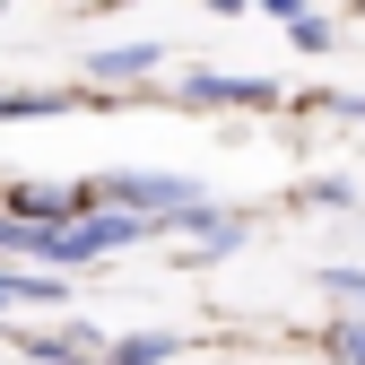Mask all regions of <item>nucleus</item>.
<instances>
[{
    "label": "nucleus",
    "mask_w": 365,
    "mask_h": 365,
    "mask_svg": "<svg viewBox=\"0 0 365 365\" xmlns=\"http://www.w3.org/2000/svg\"><path fill=\"white\" fill-rule=\"evenodd\" d=\"M96 200H113V209H140L148 226H165V217H182V209H192L200 192H192L182 174H105V182H96Z\"/></svg>",
    "instance_id": "1"
},
{
    "label": "nucleus",
    "mask_w": 365,
    "mask_h": 365,
    "mask_svg": "<svg viewBox=\"0 0 365 365\" xmlns=\"http://www.w3.org/2000/svg\"><path fill=\"white\" fill-rule=\"evenodd\" d=\"M279 78H235V70H192L182 78V105H269Z\"/></svg>",
    "instance_id": "2"
},
{
    "label": "nucleus",
    "mask_w": 365,
    "mask_h": 365,
    "mask_svg": "<svg viewBox=\"0 0 365 365\" xmlns=\"http://www.w3.org/2000/svg\"><path fill=\"white\" fill-rule=\"evenodd\" d=\"M61 296H70L61 269H0V313L9 304H61Z\"/></svg>",
    "instance_id": "3"
},
{
    "label": "nucleus",
    "mask_w": 365,
    "mask_h": 365,
    "mask_svg": "<svg viewBox=\"0 0 365 365\" xmlns=\"http://www.w3.org/2000/svg\"><path fill=\"white\" fill-rule=\"evenodd\" d=\"M165 356H182V339H174V331H130V339H105V356H96V365H165Z\"/></svg>",
    "instance_id": "4"
},
{
    "label": "nucleus",
    "mask_w": 365,
    "mask_h": 365,
    "mask_svg": "<svg viewBox=\"0 0 365 365\" xmlns=\"http://www.w3.org/2000/svg\"><path fill=\"white\" fill-rule=\"evenodd\" d=\"M87 70H96V78H148L157 70V43H113V53H96Z\"/></svg>",
    "instance_id": "5"
},
{
    "label": "nucleus",
    "mask_w": 365,
    "mask_h": 365,
    "mask_svg": "<svg viewBox=\"0 0 365 365\" xmlns=\"http://www.w3.org/2000/svg\"><path fill=\"white\" fill-rule=\"evenodd\" d=\"M61 105H70L61 87H26V96L9 87V96H0V122H26V113H61Z\"/></svg>",
    "instance_id": "6"
},
{
    "label": "nucleus",
    "mask_w": 365,
    "mask_h": 365,
    "mask_svg": "<svg viewBox=\"0 0 365 365\" xmlns=\"http://www.w3.org/2000/svg\"><path fill=\"white\" fill-rule=\"evenodd\" d=\"M322 287H331L339 304H356V313H365V269H322Z\"/></svg>",
    "instance_id": "7"
},
{
    "label": "nucleus",
    "mask_w": 365,
    "mask_h": 365,
    "mask_svg": "<svg viewBox=\"0 0 365 365\" xmlns=\"http://www.w3.org/2000/svg\"><path fill=\"white\" fill-rule=\"evenodd\" d=\"M287 26H296V43H304V53H331V26L313 18V9H304V18H287Z\"/></svg>",
    "instance_id": "8"
},
{
    "label": "nucleus",
    "mask_w": 365,
    "mask_h": 365,
    "mask_svg": "<svg viewBox=\"0 0 365 365\" xmlns=\"http://www.w3.org/2000/svg\"><path fill=\"white\" fill-rule=\"evenodd\" d=\"M339 365H365V322H348V331H339Z\"/></svg>",
    "instance_id": "9"
},
{
    "label": "nucleus",
    "mask_w": 365,
    "mask_h": 365,
    "mask_svg": "<svg viewBox=\"0 0 365 365\" xmlns=\"http://www.w3.org/2000/svg\"><path fill=\"white\" fill-rule=\"evenodd\" d=\"M261 9H269V18H304V0H261Z\"/></svg>",
    "instance_id": "10"
},
{
    "label": "nucleus",
    "mask_w": 365,
    "mask_h": 365,
    "mask_svg": "<svg viewBox=\"0 0 365 365\" xmlns=\"http://www.w3.org/2000/svg\"><path fill=\"white\" fill-rule=\"evenodd\" d=\"M209 9H217V18H226V9H244V0H209Z\"/></svg>",
    "instance_id": "11"
}]
</instances>
